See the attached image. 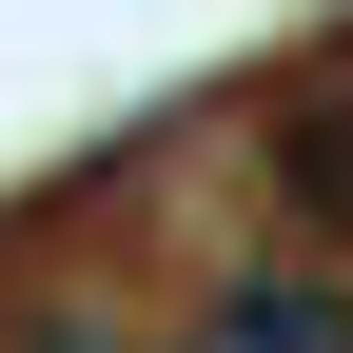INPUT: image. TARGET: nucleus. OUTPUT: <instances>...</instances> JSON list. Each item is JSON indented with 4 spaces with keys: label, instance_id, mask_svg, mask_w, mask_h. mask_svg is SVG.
Returning <instances> with one entry per match:
<instances>
[{
    "label": "nucleus",
    "instance_id": "nucleus-1",
    "mask_svg": "<svg viewBox=\"0 0 353 353\" xmlns=\"http://www.w3.org/2000/svg\"><path fill=\"white\" fill-rule=\"evenodd\" d=\"M275 176H294L314 216H353V99H314V118H275Z\"/></svg>",
    "mask_w": 353,
    "mask_h": 353
}]
</instances>
